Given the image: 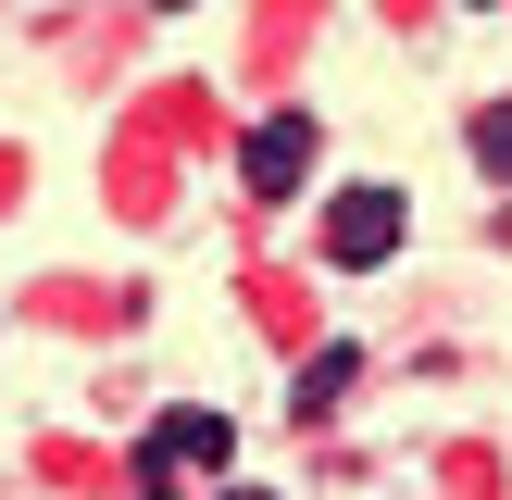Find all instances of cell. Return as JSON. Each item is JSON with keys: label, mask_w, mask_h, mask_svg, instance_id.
<instances>
[{"label": "cell", "mask_w": 512, "mask_h": 500, "mask_svg": "<svg viewBox=\"0 0 512 500\" xmlns=\"http://www.w3.org/2000/svg\"><path fill=\"white\" fill-rule=\"evenodd\" d=\"M225 463H238V425H225V413H200V400H175V413L138 438L125 488H138V500H175V475H225Z\"/></svg>", "instance_id": "6da1fadb"}, {"label": "cell", "mask_w": 512, "mask_h": 500, "mask_svg": "<svg viewBox=\"0 0 512 500\" xmlns=\"http://www.w3.org/2000/svg\"><path fill=\"white\" fill-rule=\"evenodd\" d=\"M400 238H413V200H400V188H375V175L325 200V263H338V275H375Z\"/></svg>", "instance_id": "7a4b0ae2"}, {"label": "cell", "mask_w": 512, "mask_h": 500, "mask_svg": "<svg viewBox=\"0 0 512 500\" xmlns=\"http://www.w3.org/2000/svg\"><path fill=\"white\" fill-rule=\"evenodd\" d=\"M313 150H325V125H313V113H263V125L238 138V188H250V200H300Z\"/></svg>", "instance_id": "3957f363"}, {"label": "cell", "mask_w": 512, "mask_h": 500, "mask_svg": "<svg viewBox=\"0 0 512 500\" xmlns=\"http://www.w3.org/2000/svg\"><path fill=\"white\" fill-rule=\"evenodd\" d=\"M350 375H363V350H350V338H325L313 363H300V388H288V413H300V425H313V413H338V388H350Z\"/></svg>", "instance_id": "277c9868"}, {"label": "cell", "mask_w": 512, "mask_h": 500, "mask_svg": "<svg viewBox=\"0 0 512 500\" xmlns=\"http://www.w3.org/2000/svg\"><path fill=\"white\" fill-rule=\"evenodd\" d=\"M475 163H488L500 188H512V100H500V113H475Z\"/></svg>", "instance_id": "5b68a950"}, {"label": "cell", "mask_w": 512, "mask_h": 500, "mask_svg": "<svg viewBox=\"0 0 512 500\" xmlns=\"http://www.w3.org/2000/svg\"><path fill=\"white\" fill-rule=\"evenodd\" d=\"M225 500H275V488H225Z\"/></svg>", "instance_id": "8992f818"}, {"label": "cell", "mask_w": 512, "mask_h": 500, "mask_svg": "<svg viewBox=\"0 0 512 500\" xmlns=\"http://www.w3.org/2000/svg\"><path fill=\"white\" fill-rule=\"evenodd\" d=\"M163 13H188V0H163Z\"/></svg>", "instance_id": "52a82bcc"}]
</instances>
